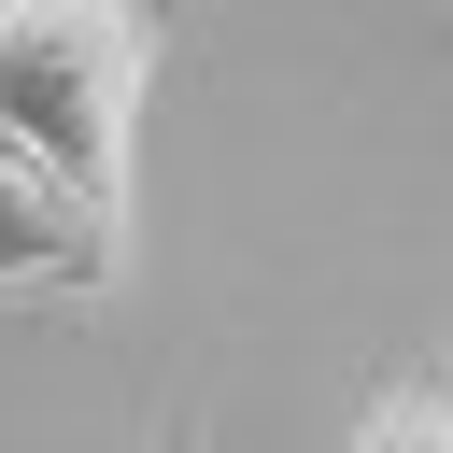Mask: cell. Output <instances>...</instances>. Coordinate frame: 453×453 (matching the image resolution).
I'll use <instances>...</instances> for the list:
<instances>
[{"label": "cell", "instance_id": "7a4b0ae2", "mask_svg": "<svg viewBox=\"0 0 453 453\" xmlns=\"http://www.w3.org/2000/svg\"><path fill=\"white\" fill-rule=\"evenodd\" d=\"M127 269V212H99L85 184H57L28 142H0V283H71L99 297Z\"/></svg>", "mask_w": 453, "mask_h": 453}, {"label": "cell", "instance_id": "277c9868", "mask_svg": "<svg viewBox=\"0 0 453 453\" xmlns=\"http://www.w3.org/2000/svg\"><path fill=\"white\" fill-rule=\"evenodd\" d=\"M156 453H198V425H170V439H156Z\"/></svg>", "mask_w": 453, "mask_h": 453}, {"label": "cell", "instance_id": "3957f363", "mask_svg": "<svg viewBox=\"0 0 453 453\" xmlns=\"http://www.w3.org/2000/svg\"><path fill=\"white\" fill-rule=\"evenodd\" d=\"M354 453H453V382H396V396H368Z\"/></svg>", "mask_w": 453, "mask_h": 453}, {"label": "cell", "instance_id": "5b68a950", "mask_svg": "<svg viewBox=\"0 0 453 453\" xmlns=\"http://www.w3.org/2000/svg\"><path fill=\"white\" fill-rule=\"evenodd\" d=\"M142 14H156V28H170V14H184V0H142Z\"/></svg>", "mask_w": 453, "mask_h": 453}, {"label": "cell", "instance_id": "6da1fadb", "mask_svg": "<svg viewBox=\"0 0 453 453\" xmlns=\"http://www.w3.org/2000/svg\"><path fill=\"white\" fill-rule=\"evenodd\" d=\"M142 85H156V14L142 0H0V142H28L99 212H127Z\"/></svg>", "mask_w": 453, "mask_h": 453}]
</instances>
